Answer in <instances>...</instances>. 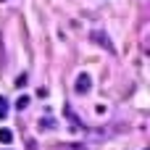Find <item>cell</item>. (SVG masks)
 Segmentation results:
<instances>
[{
    "mask_svg": "<svg viewBox=\"0 0 150 150\" xmlns=\"http://www.w3.org/2000/svg\"><path fill=\"white\" fill-rule=\"evenodd\" d=\"M74 90H76L79 95L90 92V90H92V79H90V74H79V76H76V84H74Z\"/></svg>",
    "mask_w": 150,
    "mask_h": 150,
    "instance_id": "6da1fadb",
    "label": "cell"
},
{
    "mask_svg": "<svg viewBox=\"0 0 150 150\" xmlns=\"http://www.w3.org/2000/svg\"><path fill=\"white\" fill-rule=\"evenodd\" d=\"M90 40H92V42H98L100 47H105L108 53H113V45H111V40H108L103 32H92V34H90Z\"/></svg>",
    "mask_w": 150,
    "mask_h": 150,
    "instance_id": "7a4b0ae2",
    "label": "cell"
},
{
    "mask_svg": "<svg viewBox=\"0 0 150 150\" xmlns=\"http://www.w3.org/2000/svg\"><path fill=\"white\" fill-rule=\"evenodd\" d=\"M11 140H13V132L5 129V127H0V142H11Z\"/></svg>",
    "mask_w": 150,
    "mask_h": 150,
    "instance_id": "3957f363",
    "label": "cell"
},
{
    "mask_svg": "<svg viewBox=\"0 0 150 150\" xmlns=\"http://www.w3.org/2000/svg\"><path fill=\"white\" fill-rule=\"evenodd\" d=\"M5 116H8V100L0 98V119H5Z\"/></svg>",
    "mask_w": 150,
    "mask_h": 150,
    "instance_id": "277c9868",
    "label": "cell"
},
{
    "mask_svg": "<svg viewBox=\"0 0 150 150\" xmlns=\"http://www.w3.org/2000/svg\"><path fill=\"white\" fill-rule=\"evenodd\" d=\"M26 105H29V98H26V95H24V98H18V100H16V108H18V111H24V108H26Z\"/></svg>",
    "mask_w": 150,
    "mask_h": 150,
    "instance_id": "5b68a950",
    "label": "cell"
},
{
    "mask_svg": "<svg viewBox=\"0 0 150 150\" xmlns=\"http://www.w3.org/2000/svg\"><path fill=\"white\" fill-rule=\"evenodd\" d=\"M40 127H42V129H45V127H47V129H55V121L47 116V119H42V121H40Z\"/></svg>",
    "mask_w": 150,
    "mask_h": 150,
    "instance_id": "8992f818",
    "label": "cell"
},
{
    "mask_svg": "<svg viewBox=\"0 0 150 150\" xmlns=\"http://www.w3.org/2000/svg\"><path fill=\"white\" fill-rule=\"evenodd\" d=\"M26 82H29V79H26V74H18V76H16V87H24Z\"/></svg>",
    "mask_w": 150,
    "mask_h": 150,
    "instance_id": "52a82bcc",
    "label": "cell"
},
{
    "mask_svg": "<svg viewBox=\"0 0 150 150\" xmlns=\"http://www.w3.org/2000/svg\"><path fill=\"white\" fill-rule=\"evenodd\" d=\"M0 3H5V0H0Z\"/></svg>",
    "mask_w": 150,
    "mask_h": 150,
    "instance_id": "ba28073f",
    "label": "cell"
}]
</instances>
